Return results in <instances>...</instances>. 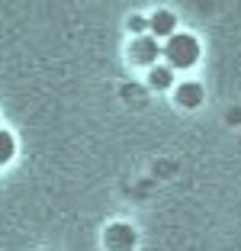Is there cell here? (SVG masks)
<instances>
[{"mask_svg": "<svg viewBox=\"0 0 241 251\" xmlns=\"http://www.w3.org/2000/svg\"><path fill=\"white\" fill-rule=\"evenodd\" d=\"M203 58V42H199L193 32H180L177 29L170 39L161 42V61L170 68V71H193Z\"/></svg>", "mask_w": 241, "mask_h": 251, "instance_id": "1", "label": "cell"}, {"mask_svg": "<svg viewBox=\"0 0 241 251\" xmlns=\"http://www.w3.org/2000/svg\"><path fill=\"white\" fill-rule=\"evenodd\" d=\"M103 248L106 251H135L139 248V229L132 222H110L103 229Z\"/></svg>", "mask_w": 241, "mask_h": 251, "instance_id": "2", "label": "cell"}, {"mask_svg": "<svg viewBox=\"0 0 241 251\" xmlns=\"http://www.w3.org/2000/svg\"><path fill=\"white\" fill-rule=\"evenodd\" d=\"M125 55H129L132 65H139L142 71H148V68L161 65V42L154 36H135L129 42V49H125Z\"/></svg>", "mask_w": 241, "mask_h": 251, "instance_id": "3", "label": "cell"}, {"mask_svg": "<svg viewBox=\"0 0 241 251\" xmlns=\"http://www.w3.org/2000/svg\"><path fill=\"white\" fill-rule=\"evenodd\" d=\"M170 97H174V106L180 110H199L206 103V87L199 81H180L170 90Z\"/></svg>", "mask_w": 241, "mask_h": 251, "instance_id": "4", "label": "cell"}, {"mask_svg": "<svg viewBox=\"0 0 241 251\" xmlns=\"http://www.w3.org/2000/svg\"><path fill=\"white\" fill-rule=\"evenodd\" d=\"M177 32V13L174 10H154V13H148V36H154L158 42H164V39H170Z\"/></svg>", "mask_w": 241, "mask_h": 251, "instance_id": "5", "label": "cell"}, {"mask_svg": "<svg viewBox=\"0 0 241 251\" xmlns=\"http://www.w3.org/2000/svg\"><path fill=\"white\" fill-rule=\"evenodd\" d=\"M145 81H148V87H151V90L170 94V90L177 87V74L161 61V65H154V68H148V71H145Z\"/></svg>", "mask_w": 241, "mask_h": 251, "instance_id": "6", "label": "cell"}, {"mask_svg": "<svg viewBox=\"0 0 241 251\" xmlns=\"http://www.w3.org/2000/svg\"><path fill=\"white\" fill-rule=\"evenodd\" d=\"M16 155H20V142H16V135L0 126V171L10 168V164L16 161Z\"/></svg>", "mask_w": 241, "mask_h": 251, "instance_id": "7", "label": "cell"}, {"mask_svg": "<svg viewBox=\"0 0 241 251\" xmlns=\"http://www.w3.org/2000/svg\"><path fill=\"white\" fill-rule=\"evenodd\" d=\"M125 29L132 32V39H135V36H148V16H142V13L129 16V23H125Z\"/></svg>", "mask_w": 241, "mask_h": 251, "instance_id": "8", "label": "cell"}]
</instances>
